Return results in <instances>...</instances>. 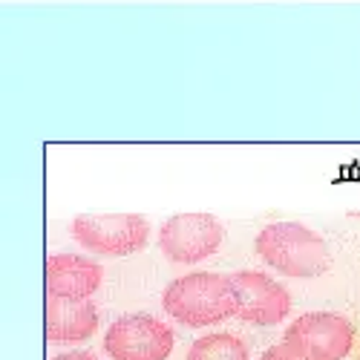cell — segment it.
<instances>
[{"instance_id":"1","label":"cell","mask_w":360,"mask_h":360,"mask_svg":"<svg viewBox=\"0 0 360 360\" xmlns=\"http://www.w3.org/2000/svg\"><path fill=\"white\" fill-rule=\"evenodd\" d=\"M165 311L182 326H214L228 317H239V291L233 288L231 274L193 271L173 280L162 294Z\"/></svg>"},{"instance_id":"2","label":"cell","mask_w":360,"mask_h":360,"mask_svg":"<svg viewBox=\"0 0 360 360\" xmlns=\"http://www.w3.org/2000/svg\"><path fill=\"white\" fill-rule=\"evenodd\" d=\"M257 257L285 277H320L332 265V254L320 233L300 222L265 225L254 243Z\"/></svg>"},{"instance_id":"3","label":"cell","mask_w":360,"mask_h":360,"mask_svg":"<svg viewBox=\"0 0 360 360\" xmlns=\"http://www.w3.org/2000/svg\"><path fill=\"white\" fill-rule=\"evenodd\" d=\"M70 233L86 251L101 257H127L147 245L150 222L141 214H81L72 219Z\"/></svg>"},{"instance_id":"4","label":"cell","mask_w":360,"mask_h":360,"mask_svg":"<svg viewBox=\"0 0 360 360\" xmlns=\"http://www.w3.org/2000/svg\"><path fill=\"white\" fill-rule=\"evenodd\" d=\"M176 335L150 314L118 317L104 335V352L112 360H167Z\"/></svg>"},{"instance_id":"5","label":"cell","mask_w":360,"mask_h":360,"mask_svg":"<svg viewBox=\"0 0 360 360\" xmlns=\"http://www.w3.org/2000/svg\"><path fill=\"white\" fill-rule=\"evenodd\" d=\"M222 245V225L211 214H179L159 228V248L170 262L193 265Z\"/></svg>"},{"instance_id":"6","label":"cell","mask_w":360,"mask_h":360,"mask_svg":"<svg viewBox=\"0 0 360 360\" xmlns=\"http://www.w3.org/2000/svg\"><path fill=\"white\" fill-rule=\"evenodd\" d=\"M352 340H354L352 323L328 311L300 314L283 335V343L306 352L311 360H343L352 352Z\"/></svg>"},{"instance_id":"7","label":"cell","mask_w":360,"mask_h":360,"mask_svg":"<svg viewBox=\"0 0 360 360\" xmlns=\"http://www.w3.org/2000/svg\"><path fill=\"white\" fill-rule=\"evenodd\" d=\"M233 288L239 291V317L254 326H277L291 311L288 291L262 271H236L231 274Z\"/></svg>"},{"instance_id":"8","label":"cell","mask_w":360,"mask_h":360,"mask_svg":"<svg viewBox=\"0 0 360 360\" xmlns=\"http://www.w3.org/2000/svg\"><path fill=\"white\" fill-rule=\"evenodd\" d=\"M104 271L96 259L78 254H55L46 259V297L89 300L101 288Z\"/></svg>"},{"instance_id":"9","label":"cell","mask_w":360,"mask_h":360,"mask_svg":"<svg viewBox=\"0 0 360 360\" xmlns=\"http://www.w3.org/2000/svg\"><path fill=\"white\" fill-rule=\"evenodd\" d=\"M98 309L89 300H64L46 297V340L52 343H75L96 335Z\"/></svg>"},{"instance_id":"10","label":"cell","mask_w":360,"mask_h":360,"mask_svg":"<svg viewBox=\"0 0 360 360\" xmlns=\"http://www.w3.org/2000/svg\"><path fill=\"white\" fill-rule=\"evenodd\" d=\"M185 360H248V346L231 332L199 338Z\"/></svg>"},{"instance_id":"11","label":"cell","mask_w":360,"mask_h":360,"mask_svg":"<svg viewBox=\"0 0 360 360\" xmlns=\"http://www.w3.org/2000/svg\"><path fill=\"white\" fill-rule=\"evenodd\" d=\"M262 360H311V357H309L306 352L288 346V343H277V346H271V349L262 352Z\"/></svg>"},{"instance_id":"12","label":"cell","mask_w":360,"mask_h":360,"mask_svg":"<svg viewBox=\"0 0 360 360\" xmlns=\"http://www.w3.org/2000/svg\"><path fill=\"white\" fill-rule=\"evenodd\" d=\"M52 360H98V357H93L89 352H67V354H58Z\"/></svg>"}]
</instances>
